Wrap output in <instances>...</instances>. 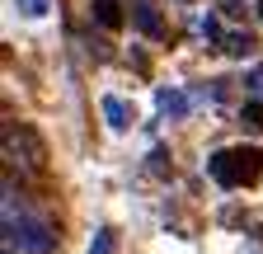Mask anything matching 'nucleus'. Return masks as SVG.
<instances>
[{
	"label": "nucleus",
	"instance_id": "nucleus-5",
	"mask_svg": "<svg viewBox=\"0 0 263 254\" xmlns=\"http://www.w3.org/2000/svg\"><path fill=\"white\" fill-rule=\"evenodd\" d=\"M245 122H249V127H258V132H263V104H249V108H245Z\"/></svg>",
	"mask_w": 263,
	"mask_h": 254
},
{
	"label": "nucleus",
	"instance_id": "nucleus-3",
	"mask_svg": "<svg viewBox=\"0 0 263 254\" xmlns=\"http://www.w3.org/2000/svg\"><path fill=\"white\" fill-rule=\"evenodd\" d=\"M94 19L104 28H118V5H113V0H94Z\"/></svg>",
	"mask_w": 263,
	"mask_h": 254
},
{
	"label": "nucleus",
	"instance_id": "nucleus-6",
	"mask_svg": "<svg viewBox=\"0 0 263 254\" xmlns=\"http://www.w3.org/2000/svg\"><path fill=\"white\" fill-rule=\"evenodd\" d=\"M258 14H263V0H258Z\"/></svg>",
	"mask_w": 263,
	"mask_h": 254
},
{
	"label": "nucleus",
	"instance_id": "nucleus-1",
	"mask_svg": "<svg viewBox=\"0 0 263 254\" xmlns=\"http://www.w3.org/2000/svg\"><path fill=\"white\" fill-rule=\"evenodd\" d=\"M0 155H5L10 174H43L47 170V141L38 137L33 122H19V118H5V127H0Z\"/></svg>",
	"mask_w": 263,
	"mask_h": 254
},
{
	"label": "nucleus",
	"instance_id": "nucleus-7",
	"mask_svg": "<svg viewBox=\"0 0 263 254\" xmlns=\"http://www.w3.org/2000/svg\"><path fill=\"white\" fill-rule=\"evenodd\" d=\"M5 254H14V249H5Z\"/></svg>",
	"mask_w": 263,
	"mask_h": 254
},
{
	"label": "nucleus",
	"instance_id": "nucleus-2",
	"mask_svg": "<svg viewBox=\"0 0 263 254\" xmlns=\"http://www.w3.org/2000/svg\"><path fill=\"white\" fill-rule=\"evenodd\" d=\"M5 235H10V245H19L24 254H47V249L57 245V231L47 226L43 216H28L24 203H19V212L5 207Z\"/></svg>",
	"mask_w": 263,
	"mask_h": 254
},
{
	"label": "nucleus",
	"instance_id": "nucleus-4",
	"mask_svg": "<svg viewBox=\"0 0 263 254\" xmlns=\"http://www.w3.org/2000/svg\"><path fill=\"white\" fill-rule=\"evenodd\" d=\"M137 19H141V28H146V33H160V19L151 14V5H137Z\"/></svg>",
	"mask_w": 263,
	"mask_h": 254
}]
</instances>
